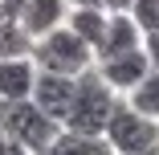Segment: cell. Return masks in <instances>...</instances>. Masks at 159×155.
I'll return each mask as SVG.
<instances>
[{
    "label": "cell",
    "mask_w": 159,
    "mask_h": 155,
    "mask_svg": "<svg viewBox=\"0 0 159 155\" xmlns=\"http://www.w3.org/2000/svg\"><path fill=\"white\" fill-rule=\"evenodd\" d=\"M114 106H118V98H114V90L102 82V74L86 70V74H78L74 102H70V114H66L61 127L78 131V135H106V122H110Z\"/></svg>",
    "instance_id": "6da1fadb"
},
{
    "label": "cell",
    "mask_w": 159,
    "mask_h": 155,
    "mask_svg": "<svg viewBox=\"0 0 159 155\" xmlns=\"http://www.w3.org/2000/svg\"><path fill=\"white\" fill-rule=\"evenodd\" d=\"M29 57H33L37 70H45V74H66V78H78V74H86V70L98 66L94 49L74 33L70 25H61V29H53V33L37 37Z\"/></svg>",
    "instance_id": "7a4b0ae2"
},
{
    "label": "cell",
    "mask_w": 159,
    "mask_h": 155,
    "mask_svg": "<svg viewBox=\"0 0 159 155\" xmlns=\"http://www.w3.org/2000/svg\"><path fill=\"white\" fill-rule=\"evenodd\" d=\"M0 131H4V139L20 143L25 151L45 155L49 143L61 135V122L49 118L33 98H25V102H0Z\"/></svg>",
    "instance_id": "3957f363"
},
{
    "label": "cell",
    "mask_w": 159,
    "mask_h": 155,
    "mask_svg": "<svg viewBox=\"0 0 159 155\" xmlns=\"http://www.w3.org/2000/svg\"><path fill=\"white\" fill-rule=\"evenodd\" d=\"M106 143L114 155H139V151H159V118L139 114L131 102H118L110 122H106Z\"/></svg>",
    "instance_id": "277c9868"
},
{
    "label": "cell",
    "mask_w": 159,
    "mask_h": 155,
    "mask_svg": "<svg viewBox=\"0 0 159 155\" xmlns=\"http://www.w3.org/2000/svg\"><path fill=\"white\" fill-rule=\"evenodd\" d=\"M98 74H102V82L114 90H122V94H131V90L151 74V61H147V53L143 49H131V53H118V57H102L98 61Z\"/></svg>",
    "instance_id": "5b68a950"
},
{
    "label": "cell",
    "mask_w": 159,
    "mask_h": 155,
    "mask_svg": "<svg viewBox=\"0 0 159 155\" xmlns=\"http://www.w3.org/2000/svg\"><path fill=\"white\" fill-rule=\"evenodd\" d=\"M74 86H78V78H66V74H45V70H37V82H33V102L49 114V118H57V122H66V114H70V102H74Z\"/></svg>",
    "instance_id": "8992f818"
},
{
    "label": "cell",
    "mask_w": 159,
    "mask_h": 155,
    "mask_svg": "<svg viewBox=\"0 0 159 155\" xmlns=\"http://www.w3.org/2000/svg\"><path fill=\"white\" fill-rule=\"evenodd\" d=\"M131 49H143V29L135 25L131 12H110L106 16V37L98 45V53L94 57H118V53H131Z\"/></svg>",
    "instance_id": "52a82bcc"
},
{
    "label": "cell",
    "mask_w": 159,
    "mask_h": 155,
    "mask_svg": "<svg viewBox=\"0 0 159 155\" xmlns=\"http://www.w3.org/2000/svg\"><path fill=\"white\" fill-rule=\"evenodd\" d=\"M37 66L33 57H4L0 61V102H25L33 98Z\"/></svg>",
    "instance_id": "ba28073f"
},
{
    "label": "cell",
    "mask_w": 159,
    "mask_h": 155,
    "mask_svg": "<svg viewBox=\"0 0 159 155\" xmlns=\"http://www.w3.org/2000/svg\"><path fill=\"white\" fill-rule=\"evenodd\" d=\"M66 4H70V0H25V8H20V29H25V33L29 37H45V33H53V29H61V25H66Z\"/></svg>",
    "instance_id": "9c48e42d"
},
{
    "label": "cell",
    "mask_w": 159,
    "mask_h": 155,
    "mask_svg": "<svg viewBox=\"0 0 159 155\" xmlns=\"http://www.w3.org/2000/svg\"><path fill=\"white\" fill-rule=\"evenodd\" d=\"M45 155H114V147L106 143V135H78V131H66L49 143Z\"/></svg>",
    "instance_id": "30bf717a"
},
{
    "label": "cell",
    "mask_w": 159,
    "mask_h": 155,
    "mask_svg": "<svg viewBox=\"0 0 159 155\" xmlns=\"http://www.w3.org/2000/svg\"><path fill=\"white\" fill-rule=\"evenodd\" d=\"M106 8H74L70 16H66V25L74 29V33L94 49V53H98V45H102V37H106Z\"/></svg>",
    "instance_id": "8fae6325"
},
{
    "label": "cell",
    "mask_w": 159,
    "mask_h": 155,
    "mask_svg": "<svg viewBox=\"0 0 159 155\" xmlns=\"http://www.w3.org/2000/svg\"><path fill=\"white\" fill-rule=\"evenodd\" d=\"M33 53V37L20 29V21H0V61L4 57H29Z\"/></svg>",
    "instance_id": "7c38bea8"
},
{
    "label": "cell",
    "mask_w": 159,
    "mask_h": 155,
    "mask_svg": "<svg viewBox=\"0 0 159 155\" xmlns=\"http://www.w3.org/2000/svg\"><path fill=\"white\" fill-rule=\"evenodd\" d=\"M131 106L147 118H159V70H151L135 90H131Z\"/></svg>",
    "instance_id": "4fadbf2b"
},
{
    "label": "cell",
    "mask_w": 159,
    "mask_h": 155,
    "mask_svg": "<svg viewBox=\"0 0 159 155\" xmlns=\"http://www.w3.org/2000/svg\"><path fill=\"white\" fill-rule=\"evenodd\" d=\"M126 12L135 16V25L143 29V37H147V33H155V29H159V0H135V4L126 8Z\"/></svg>",
    "instance_id": "5bb4252c"
},
{
    "label": "cell",
    "mask_w": 159,
    "mask_h": 155,
    "mask_svg": "<svg viewBox=\"0 0 159 155\" xmlns=\"http://www.w3.org/2000/svg\"><path fill=\"white\" fill-rule=\"evenodd\" d=\"M143 53H147V61H151V70H159V29L143 37Z\"/></svg>",
    "instance_id": "9a60e30c"
},
{
    "label": "cell",
    "mask_w": 159,
    "mask_h": 155,
    "mask_svg": "<svg viewBox=\"0 0 159 155\" xmlns=\"http://www.w3.org/2000/svg\"><path fill=\"white\" fill-rule=\"evenodd\" d=\"M0 155H33V151H25V147L12 143V139H0Z\"/></svg>",
    "instance_id": "2e32d148"
},
{
    "label": "cell",
    "mask_w": 159,
    "mask_h": 155,
    "mask_svg": "<svg viewBox=\"0 0 159 155\" xmlns=\"http://www.w3.org/2000/svg\"><path fill=\"white\" fill-rule=\"evenodd\" d=\"M102 4H106L110 12H126V8H131V4H135V0H102Z\"/></svg>",
    "instance_id": "e0dca14e"
},
{
    "label": "cell",
    "mask_w": 159,
    "mask_h": 155,
    "mask_svg": "<svg viewBox=\"0 0 159 155\" xmlns=\"http://www.w3.org/2000/svg\"><path fill=\"white\" fill-rule=\"evenodd\" d=\"M70 4H74V8H106L102 0H70Z\"/></svg>",
    "instance_id": "ac0fdd59"
},
{
    "label": "cell",
    "mask_w": 159,
    "mask_h": 155,
    "mask_svg": "<svg viewBox=\"0 0 159 155\" xmlns=\"http://www.w3.org/2000/svg\"><path fill=\"white\" fill-rule=\"evenodd\" d=\"M0 21H8V16H4V4H0Z\"/></svg>",
    "instance_id": "d6986e66"
},
{
    "label": "cell",
    "mask_w": 159,
    "mask_h": 155,
    "mask_svg": "<svg viewBox=\"0 0 159 155\" xmlns=\"http://www.w3.org/2000/svg\"><path fill=\"white\" fill-rule=\"evenodd\" d=\"M139 155H159V151H139Z\"/></svg>",
    "instance_id": "ffe728a7"
}]
</instances>
